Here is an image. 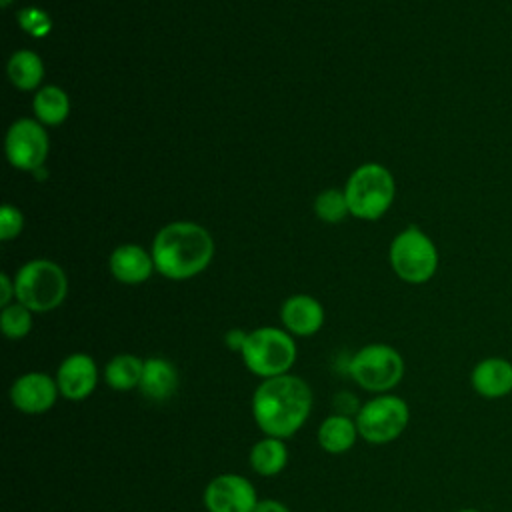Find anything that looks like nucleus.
Wrapping results in <instances>:
<instances>
[{"label":"nucleus","mask_w":512,"mask_h":512,"mask_svg":"<svg viewBox=\"0 0 512 512\" xmlns=\"http://www.w3.org/2000/svg\"><path fill=\"white\" fill-rule=\"evenodd\" d=\"M142 372H144L142 358H138L134 354H118L106 364L104 378L110 388L126 392V390H134L140 386Z\"/></svg>","instance_id":"obj_21"},{"label":"nucleus","mask_w":512,"mask_h":512,"mask_svg":"<svg viewBox=\"0 0 512 512\" xmlns=\"http://www.w3.org/2000/svg\"><path fill=\"white\" fill-rule=\"evenodd\" d=\"M356 436H360L356 422L344 414L328 416L318 428V442L330 454L348 452L354 446Z\"/></svg>","instance_id":"obj_18"},{"label":"nucleus","mask_w":512,"mask_h":512,"mask_svg":"<svg viewBox=\"0 0 512 512\" xmlns=\"http://www.w3.org/2000/svg\"><path fill=\"white\" fill-rule=\"evenodd\" d=\"M456 512H480V510H476V508H462V510H456Z\"/></svg>","instance_id":"obj_29"},{"label":"nucleus","mask_w":512,"mask_h":512,"mask_svg":"<svg viewBox=\"0 0 512 512\" xmlns=\"http://www.w3.org/2000/svg\"><path fill=\"white\" fill-rule=\"evenodd\" d=\"M32 108H34V116L40 124L58 126L70 114V98L60 86L46 84L36 90Z\"/></svg>","instance_id":"obj_17"},{"label":"nucleus","mask_w":512,"mask_h":512,"mask_svg":"<svg viewBox=\"0 0 512 512\" xmlns=\"http://www.w3.org/2000/svg\"><path fill=\"white\" fill-rule=\"evenodd\" d=\"M314 214L328 224H336L342 222L348 214V200L344 190H336V188H328L324 192H320L314 200Z\"/></svg>","instance_id":"obj_22"},{"label":"nucleus","mask_w":512,"mask_h":512,"mask_svg":"<svg viewBox=\"0 0 512 512\" xmlns=\"http://www.w3.org/2000/svg\"><path fill=\"white\" fill-rule=\"evenodd\" d=\"M390 266L394 274L408 284H424L438 270V248L434 240L418 226L398 232L390 244Z\"/></svg>","instance_id":"obj_6"},{"label":"nucleus","mask_w":512,"mask_h":512,"mask_svg":"<svg viewBox=\"0 0 512 512\" xmlns=\"http://www.w3.org/2000/svg\"><path fill=\"white\" fill-rule=\"evenodd\" d=\"M344 194L352 216L360 220H378L394 202V176L386 166L366 162L348 176Z\"/></svg>","instance_id":"obj_3"},{"label":"nucleus","mask_w":512,"mask_h":512,"mask_svg":"<svg viewBox=\"0 0 512 512\" xmlns=\"http://www.w3.org/2000/svg\"><path fill=\"white\" fill-rule=\"evenodd\" d=\"M256 504V488L240 474H220L204 490L208 512H254Z\"/></svg>","instance_id":"obj_10"},{"label":"nucleus","mask_w":512,"mask_h":512,"mask_svg":"<svg viewBox=\"0 0 512 512\" xmlns=\"http://www.w3.org/2000/svg\"><path fill=\"white\" fill-rule=\"evenodd\" d=\"M254 512H290V508L278 500L266 498V500H258Z\"/></svg>","instance_id":"obj_28"},{"label":"nucleus","mask_w":512,"mask_h":512,"mask_svg":"<svg viewBox=\"0 0 512 512\" xmlns=\"http://www.w3.org/2000/svg\"><path fill=\"white\" fill-rule=\"evenodd\" d=\"M0 328L6 338L20 340L32 330V310L20 302H12L0 312Z\"/></svg>","instance_id":"obj_23"},{"label":"nucleus","mask_w":512,"mask_h":512,"mask_svg":"<svg viewBox=\"0 0 512 512\" xmlns=\"http://www.w3.org/2000/svg\"><path fill=\"white\" fill-rule=\"evenodd\" d=\"M10 2H12V0H2V4H4V6H8Z\"/></svg>","instance_id":"obj_30"},{"label":"nucleus","mask_w":512,"mask_h":512,"mask_svg":"<svg viewBox=\"0 0 512 512\" xmlns=\"http://www.w3.org/2000/svg\"><path fill=\"white\" fill-rule=\"evenodd\" d=\"M150 254L162 276L186 280L208 268L214 256V240L204 226L178 220L156 232Z\"/></svg>","instance_id":"obj_2"},{"label":"nucleus","mask_w":512,"mask_h":512,"mask_svg":"<svg viewBox=\"0 0 512 512\" xmlns=\"http://www.w3.org/2000/svg\"><path fill=\"white\" fill-rule=\"evenodd\" d=\"M56 384L66 400L80 402L88 398L98 384V368L94 358L84 352L66 356L58 366Z\"/></svg>","instance_id":"obj_12"},{"label":"nucleus","mask_w":512,"mask_h":512,"mask_svg":"<svg viewBox=\"0 0 512 512\" xmlns=\"http://www.w3.org/2000/svg\"><path fill=\"white\" fill-rule=\"evenodd\" d=\"M354 382L368 392H388L404 376L400 352L388 344H368L360 348L348 366Z\"/></svg>","instance_id":"obj_7"},{"label":"nucleus","mask_w":512,"mask_h":512,"mask_svg":"<svg viewBox=\"0 0 512 512\" xmlns=\"http://www.w3.org/2000/svg\"><path fill=\"white\" fill-rule=\"evenodd\" d=\"M280 320L286 332L294 336H312L324 324V308L314 296L294 294L284 300Z\"/></svg>","instance_id":"obj_13"},{"label":"nucleus","mask_w":512,"mask_h":512,"mask_svg":"<svg viewBox=\"0 0 512 512\" xmlns=\"http://www.w3.org/2000/svg\"><path fill=\"white\" fill-rule=\"evenodd\" d=\"M16 298V288H14V280L8 274H0V304L2 308L12 304L10 300Z\"/></svg>","instance_id":"obj_26"},{"label":"nucleus","mask_w":512,"mask_h":512,"mask_svg":"<svg viewBox=\"0 0 512 512\" xmlns=\"http://www.w3.org/2000/svg\"><path fill=\"white\" fill-rule=\"evenodd\" d=\"M10 82L22 90H36L44 78V62L34 50H16L6 66Z\"/></svg>","instance_id":"obj_19"},{"label":"nucleus","mask_w":512,"mask_h":512,"mask_svg":"<svg viewBox=\"0 0 512 512\" xmlns=\"http://www.w3.org/2000/svg\"><path fill=\"white\" fill-rule=\"evenodd\" d=\"M410 408L400 396L382 394L368 400L356 414L358 434L372 444L396 440L408 426Z\"/></svg>","instance_id":"obj_8"},{"label":"nucleus","mask_w":512,"mask_h":512,"mask_svg":"<svg viewBox=\"0 0 512 512\" xmlns=\"http://www.w3.org/2000/svg\"><path fill=\"white\" fill-rule=\"evenodd\" d=\"M112 276L122 284H142L156 270L152 254L138 244L118 246L108 260Z\"/></svg>","instance_id":"obj_15"},{"label":"nucleus","mask_w":512,"mask_h":512,"mask_svg":"<svg viewBox=\"0 0 512 512\" xmlns=\"http://www.w3.org/2000/svg\"><path fill=\"white\" fill-rule=\"evenodd\" d=\"M288 448L282 438L266 436L250 450V466L260 476H276L286 468Z\"/></svg>","instance_id":"obj_20"},{"label":"nucleus","mask_w":512,"mask_h":512,"mask_svg":"<svg viewBox=\"0 0 512 512\" xmlns=\"http://www.w3.org/2000/svg\"><path fill=\"white\" fill-rule=\"evenodd\" d=\"M240 354L246 368L266 380L288 374L296 362V342L282 328L262 326L248 332Z\"/></svg>","instance_id":"obj_5"},{"label":"nucleus","mask_w":512,"mask_h":512,"mask_svg":"<svg viewBox=\"0 0 512 512\" xmlns=\"http://www.w3.org/2000/svg\"><path fill=\"white\" fill-rule=\"evenodd\" d=\"M312 410L310 386L294 374L266 378L252 396V416L266 436H294Z\"/></svg>","instance_id":"obj_1"},{"label":"nucleus","mask_w":512,"mask_h":512,"mask_svg":"<svg viewBox=\"0 0 512 512\" xmlns=\"http://www.w3.org/2000/svg\"><path fill=\"white\" fill-rule=\"evenodd\" d=\"M246 336H248V332L234 328V330H230V332L224 336V342H226V346H228L230 350H234V352H242L244 342H246Z\"/></svg>","instance_id":"obj_27"},{"label":"nucleus","mask_w":512,"mask_h":512,"mask_svg":"<svg viewBox=\"0 0 512 512\" xmlns=\"http://www.w3.org/2000/svg\"><path fill=\"white\" fill-rule=\"evenodd\" d=\"M178 388V372L174 364L166 358H148L144 360V372L138 390L156 402L168 400Z\"/></svg>","instance_id":"obj_16"},{"label":"nucleus","mask_w":512,"mask_h":512,"mask_svg":"<svg viewBox=\"0 0 512 512\" xmlns=\"http://www.w3.org/2000/svg\"><path fill=\"white\" fill-rule=\"evenodd\" d=\"M14 288L16 302L32 312H50L64 302L68 294V278L56 262L36 258L16 272Z\"/></svg>","instance_id":"obj_4"},{"label":"nucleus","mask_w":512,"mask_h":512,"mask_svg":"<svg viewBox=\"0 0 512 512\" xmlns=\"http://www.w3.org/2000/svg\"><path fill=\"white\" fill-rule=\"evenodd\" d=\"M470 384L482 398L496 400L512 392V362L500 356L480 360L470 374Z\"/></svg>","instance_id":"obj_14"},{"label":"nucleus","mask_w":512,"mask_h":512,"mask_svg":"<svg viewBox=\"0 0 512 512\" xmlns=\"http://www.w3.org/2000/svg\"><path fill=\"white\" fill-rule=\"evenodd\" d=\"M58 394L56 380L44 372L22 374L10 386V402L24 414L48 412L56 404Z\"/></svg>","instance_id":"obj_11"},{"label":"nucleus","mask_w":512,"mask_h":512,"mask_svg":"<svg viewBox=\"0 0 512 512\" xmlns=\"http://www.w3.org/2000/svg\"><path fill=\"white\" fill-rule=\"evenodd\" d=\"M24 228V216L22 212L12 206V204H4L0 208V240H12L16 238Z\"/></svg>","instance_id":"obj_25"},{"label":"nucleus","mask_w":512,"mask_h":512,"mask_svg":"<svg viewBox=\"0 0 512 512\" xmlns=\"http://www.w3.org/2000/svg\"><path fill=\"white\" fill-rule=\"evenodd\" d=\"M48 134L44 124L32 118H18L6 132V158L24 172H36L42 168L48 156Z\"/></svg>","instance_id":"obj_9"},{"label":"nucleus","mask_w":512,"mask_h":512,"mask_svg":"<svg viewBox=\"0 0 512 512\" xmlns=\"http://www.w3.org/2000/svg\"><path fill=\"white\" fill-rule=\"evenodd\" d=\"M18 22H20V28L24 32H28L30 36H36V38L46 36L52 28L50 16L42 8H36V6H28V8L20 10L18 12Z\"/></svg>","instance_id":"obj_24"}]
</instances>
